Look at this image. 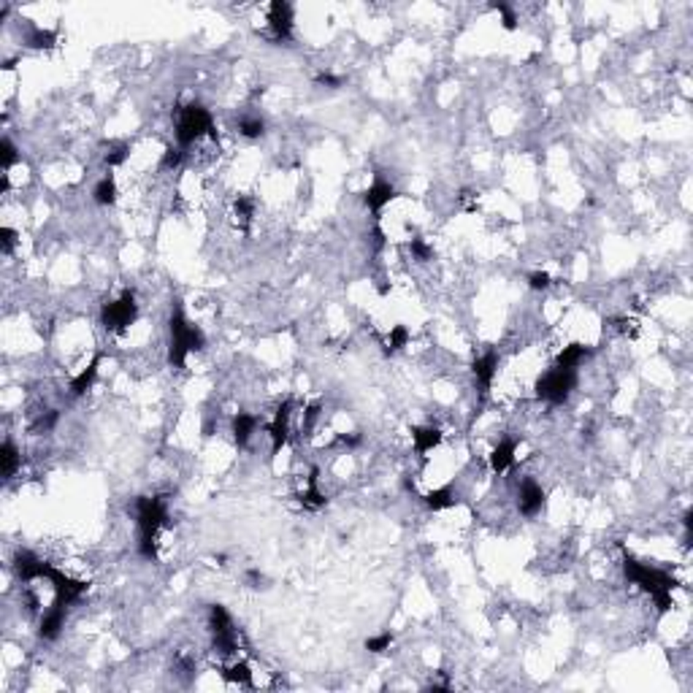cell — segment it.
Returning a JSON list of instances; mask_svg holds the SVG:
<instances>
[{
    "label": "cell",
    "instance_id": "22",
    "mask_svg": "<svg viewBox=\"0 0 693 693\" xmlns=\"http://www.w3.org/2000/svg\"><path fill=\"white\" fill-rule=\"evenodd\" d=\"M117 182L111 179V176H104L98 185H95V190H92V201L98 204V206H114L117 204Z\"/></svg>",
    "mask_w": 693,
    "mask_h": 693
},
{
    "label": "cell",
    "instance_id": "11",
    "mask_svg": "<svg viewBox=\"0 0 693 693\" xmlns=\"http://www.w3.org/2000/svg\"><path fill=\"white\" fill-rule=\"evenodd\" d=\"M65 615H68V604H63V601H57L54 599V604L41 615V620H38V637L46 642H52L60 637V631L65 628Z\"/></svg>",
    "mask_w": 693,
    "mask_h": 693
},
{
    "label": "cell",
    "instance_id": "6",
    "mask_svg": "<svg viewBox=\"0 0 693 693\" xmlns=\"http://www.w3.org/2000/svg\"><path fill=\"white\" fill-rule=\"evenodd\" d=\"M139 317V304H136V293L125 290L117 301H108L101 309V323L108 333H122L127 330Z\"/></svg>",
    "mask_w": 693,
    "mask_h": 693
},
{
    "label": "cell",
    "instance_id": "37",
    "mask_svg": "<svg viewBox=\"0 0 693 693\" xmlns=\"http://www.w3.org/2000/svg\"><path fill=\"white\" fill-rule=\"evenodd\" d=\"M553 285V279L547 271H534V274H528V287L531 290H547Z\"/></svg>",
    "mask_w": 693,
    "mask_h": 693
},
{
    "label": "cell",
    "instance_id": "21",
    "mask_svg": "<svg viewBox=\"0 0 693 693\" xmlns=\"http://www.w3.org/2000/svg\"><path fill=\"white\" fill-rule=\"evenodd\" d=\"M0 463H3V480H11L22 468V452L17 450V444L8 439L3 442V450H0Z\"/></svg>",
    "mask_w": 693,
    "mask_h": 693
},
{
    "label": "cell",
    "instance_id": "10",
    "mask_svg": "<svg viewBox=\"0 0 693 693\" xmlns=\"http://www.w3.org/2000/svg\"><path fill=\"white\" fill-rule=\"evenodd\" d=\"M544 501H547V493L544 487L534 482V480H523L518 487V509L523 518H537L539 512L544 509Z\"/></svg>",
    "mask_w": 693,
    "mask_h": 693
},
{
    "label": "cell",
    "instance_id": "30",
    "mask_svg": "<svg viewBox=\"0 0 693 693\" xmlns=\"http://www.w3.org/2000/svg\"><path fill=\"white\" fill-rule=\"evenodd\" d=\"M390 644H393V634H390V631H382L377 637H368V639H366V650L374 653V656H380V653H387V650H390Z\"/></svg>",
    "mask_w": 693,
    "mask_h": 693
},
{
    "label": "cell",
    "instance_id": "20",
    "mask_svg": "<svg viewBox=\"0 0 693 693\" xmlns=\"http://www.w3.org/2000/svg\"><path fill=\"white\" fill-rule=\"evenodd\" d=\"M317 477H320V468H312L309 471V485H306V490L301 493V504L306 506V509H312V512H317V509H323L325 506V493L317 487Z\"/></svg>",
    "mask_w": 693,
    "mask_h": 693
},
{
    "label": "cell",
    "instance_id": "17",
    "mask_svg": "<svg viewBox=\"0 0 693 693\" xmlns=\"http://www.w3.org/2000/svg\"><path fill=\"white\" fill-rule=\"evenodd\" d=\"M98 366H101V352L89 361V366H87L85 371H79V374L70 380V396H73V399H82V396H87V390L92 387V382H95V377H98Z\"/></svg>",
    "mask_w": 693,
    "mask_h": 693
},
{
    "label": "cell",
    "instance_id": "41",
    "mask_svg": "<svg viewBox=\"0 0 693 693\" xmlns=\"http://www.w3.org/2000/svg\"><path fill=\"white\" fill-rule=\"evenodd\" d=\"M246 580L252 582V588H260V582H263V574H260L258 569H249V572H246Z\"/></svg>",
    "mask_w": 693,
    "mask_h": 693
},
{
    "label": "cell",
    "instance_id": "18",
    "mask_svg": "<svg viewBox=\"0 0 693 693\" xmlns=\"http://www.w3.org/2000/svg\"><path fill=\"white\" fill-rule=\"evenodd\" d=\"M412 442H415L417 455H425L442 444V431L433 425H420V428H412Z\"/></svg>",
    "mask_w": 693,
    "mask_h": 693
},
{
    "label": "cell",
    "instance_id": "3",
    "mask_svg": "<svg viewBox=\"0 0 693 693\" xmlns=\"http://www.w3.org/2000/svg\"><path fill=\"white\" fill-rule=\"evenodd\" d=\"M168 363L173 368H185L187 363V355L190 352H198L206 346V336L198 325H192L190 320L185 317L182 306L176 304L171 309V317H168Z\"/></svg>",
    "mask_w": 693,
    "mask_h": 693
},
{
    "label": "cell",
    "instance_id": "24",
    "mask_svg": "<svg viewBox=\"0 0 693 693\" xmlns=\"http://www.w3.org/2000/svg\"><path fill=\"white\" fill-rule=\"evenodd\" d=\"M220 672H223L227 682H236V685H249L252 682V672H249V666L244 661H233L230 666H223Z\"/></svg>",
    "mask_w": 693,
    "mask_h": 693
},
{
    "label": "cell",
    "instance_id": "34",
    "mask_svg": "<svg viewBox=\"0 0 693 693\" xmlns=\"http://www.w3.org/2000/svg\"><path fill=\"white\" fill-rule=\"evenodd\" d=\"M57 420H60V412H57V409H49L46 415H41L33 423V431L35 433H49L54 425H57Z\"/></svg>",
    "mask_w": 693,
    "mask_h": 693
},
{
    "label": "cell",
    "instance_id": "23",
    "mask_svg": "<svg viewBox=\"0 0 693 693\" xmlns=\"http://www.w3.org/2000/svg\"><path fill=\"white\" fill-rule=\"evenodd\" d=\"M423 501H425V506L433 509V512H442V509H450V506H455L458 499H455L452 487H436V490H431V493H425V496H423Z\"/></svg>",
    "mask_w": 693,
    "mask_h": 693
},
{
    "label": "cell",
    "instance_id": "1",
    "mask_svg": "<svg viewBox=\"0 0 693 693\" xmlns=\"http://www.w3.org/2000/svg\"><path fill=\"white\" fill-rule=\"evenodd\" d=\"M623 572L628 582L639 585L653 599V604H656V609H658L661 615L675 606L672 590L677 588V580L669 572H663L658 566H650V563H642V561H637L634 555L628 553L623 555Z\"/></svg>",
    "mask_w": 693,
    "mask_h": 693
},
{
    "label": "cell",
    "instance_id": "14",
    "mask_svg": "<svg viewBox=\"0 0 693 693\" xmlns=\"http://www.w3.org/2000/svg\"><path fill=\"white\" fill-rule=\"evenodd\" d=\"M396 198H399V190H396L387 179H377V182H374V185H368L366 192H363L366 208H371L374 214H380L382 208L387 206L390 201H396Z\"/></svg>",
    "mask_w": 693,
    "mask_h": 693
},
{
    "label": "cell",
    "instance_id": "32",
    "mask_svg": "<svg viewBox=\"0 0 693 693\" xmlns=\"http://www.w3.org/2000/svg\"><path fill=\"white\" fill-rule=\"evenodd\" d=\"M233 208H236V217H242V223H249L252 214H255V201H252L249 195H239L236 204H233Z\"/></svg>",
    "mask_w": 693,
    "mask_h": 693
},
{
    "label": "cell",
    "instance_id": "7",
    "mask_svg": "<svg viewBox=\"0 0 693 693\" xmlns=\"http://www.w3.org/2000/svg\"><path fill=\"white\" fill-rule=\"evenodd\" d=\"M44 580H46V582L54 588V599H57V601H63V604H68V606L79 604V601L87 596V590H89V585H87L85 580H76V577H70V574L60 572V569H54L52 563L46 566Z\"/></svg>",
    "mask_w": 693,
    "mask_h": 693
},
{
    "label": "cell",
    "instance_id": "29",
    "mask_svg": "<svg viewBox=\"0 0 693 693\" xmlns=\"http://www.w3.org/2000/svg\"><path fill=\"white\" fill-rule=\"evenodd\" d=\"M187 155V149H182V146H168L166 152H163V160H160V168L163 171H173V168H179L182 166V160Z\"/></svg>",
    "mask_w": 693,
    "mask_h": 693
},
{
    "label": "cell",
    "instance_id": "16",
    "mask_svg": "<svg viewBox=\"0 0 693 693\" xmlns=\"http://www.w3.org/2000/svg\"><path fill=\"white\" fill-rule=\"evenodd\" d=\"M260 420L258 415H249V412H239L230 423V433H233V442L239 447H246V442L252 439V433L258 431Z\"/></svg>",
    "mask_w": 693,
    "mask_h": 693
},
{
    "label": "cell",
    "instance_id": "39",
    "mask_svg": "<svg viewBox=\"0 0 693 693\" xmlns=\"http://www.w3.org/2000/svg\"><path fill=\"white\" fill-rule=\"evenodd\" d=\"M336 444H342L346 450H352V447H358L361 444V433H339L336 436Z\"/></svg>",
    "mask_w": 693,
    "mask_h": 693
},
{
    "label": "cell",
    "instance_id": "33",
    "mask_svg": "<svg viewBox=\"0 0 693 693\" xmlns=\"http://www.w3.org/2000/svg\"><path fill=\"white\" fill-rule=\"evenodd\" d=\"M409 252H412L415 260H420V263L433 260V246L431 244H425L423 239H412V242H409Z\"/></svg>",
    "mask_w": 693,
    "mask_h": 693
},
{
    "label": "cell",
    "instance_id": "42",
    "mask_svg": "<svg viewBox=\"0 0 693 693\" xmlns=\"http://www.w3.org/2000/svg\"><path fill=\"white\" fill-rule=\"evenodd\" d=\"M371 236H374V246L380 249L382 244H385V233H382V227H380V225H374V230H371Z\"/></svg>",
    "mask_w": 693,
    "mask_h": 693
},
{
    "label": "cell",
    "instance_id": "13",
    "mask_svg": "<svg viewBox=\"0 0 693 693\" xmlns=\"http://www.w3.org/2000/svg\"><path fill=\"white\" fill-rule=\"evenodd\" d=\"M499 363H501V358H499V349H487L485 355H480L474 363H471V371H474V380L480 385V390L487 393L490 390V385L496 380V374H499Z\"/></svg>",
    "mask_w": 693,
    "mask_h": 693
},
{
    "label": "cell",
    "instance_id": "35",
    "mask_svg": "<svg viewBox=\"0 0 693 693\" xmlns=\"http://www.w3.org/2000/svg\"><path fill=\"white\" fill-rule=\"evenodd\" d=\"M320 404H309L306 406V412H304V423H301V433L304 436H312V428H314V423L320 420Z\"/></svg>",
    "mask_w": 693,
    "mask_h": 693
},
{
    "label": "cell",
    "instance_id": "2",
    "mask_svg": "<svg viewBox=\"0 0 693 693\" xmlns=\"http://www.w3.org/2000/svg\"><path fill=\"white\" fill-rule=\"evenodd\" d=\"M136 525H139V555L144 561H157V534L168 525V506L157 496L136 499Z\"/></svg>",
    "mask_w": 693,
    "mask_h": 693
},
{
    "label": "cell",
    "instance_id": "36",
    "mask_svg": "<svg viewBox=\"0 0 693 693\" xmlns=\"http://www.w3.org/2000/svg\"><path fill=\"white\" fill-rule=\"evenodd\" d=\"M17 239H19V233L14 227H0V249H3V255H11V252H14Z\"/></svg>",
    "mask_w": 693,
    "mask_h": 693
},
{
    "label": "cell",
    "instance_id": "38",
    "mask_svg": "<svg viewBox=\"0 0 693 693\" xmlns=\"http://www.w3.org/2000/svg\"><path fill=\"white\" fill-rule=\"evenodd\" d=\"M493 8H496V11H501L504 27H506V30H515V27H518V17H515V11H512V8L506 6V3H496Z\"/></svg>",
    "mask_w": 693,
    "mask_h": 693
},
{
    "label": "cell",
    "instance_id": "8",
    "mask_svg": "<svg viewBox=\"0 0 693 693\" xmlns=\"http://www.w3.org/2000/svg\"><path fill=\"white\" fill-rule=\"evenodd\" d=\"M293 399H285L274 412V420L268 423V436H271V452L277 455L282 447L290 442V417H293Z\"/></svg>",
    "mask_w": 693,
    "mask_h": 693
},
{
    "label": "cell",
    "instance_id": "31",
    "mask_svg": "<svg viewBox=\"0 0 693 693\" xmlns=\"http://www.w3.org/2000/svg\"><path fill=\"white\" fill-rule=\"evenodd\" d=\"M127 155H130V146L127 144H117V146H111L108 152H106V166L108 168H117V166H122L125 160H127Z\"/></svg>",
    "mask_w": 693,
    "mask_h": 693
},
{
    "label": "cell",
    "instance_id": "25",
    "mask_svg": "<svg viewBox=\"0 0 693 693\" xmlns=\"http://www.w3.org/2000/svg\"><path fill=\"white\" fill-rule=\"evenodd\" d=\"M239 133L244 139H260L266 133V120L263 117H242L239 120Z\"/></svg>",
    "mask_w": 693,
    "mask_h": 693
},
{
    "label": "cell",
    "instance_id": "5",
    "mask_svg": "<svg viewBox=\"0 0 693 693\" xmlns=\"http://www.w3.org/2000/svg\"><path fill=\"white\" fill-rule=\"evenodd\" d=\"M574 385H577V371L574 368H558V366H553L547 374L539 377L534 390H537L539 401L561 406V404H566V399L572 396Z\"/></svg>",
    "mask_w": 693,
    "mask_h": 693
},
{
    "label": "cell",
    "instance_id": "19",
    "mask_svg": "<svg viewBox=\"0 0 693 693\" xmlns=\"http://www.w3.org/2000/svg\"><path fill=\"white\" fill-rule=\"evenodd\" d=\"M590 355V349L585 344H580V342H574V344L563 346L561 352H558V358H555V366L558 368H574L577 371V366L582 363L585 358Z\"/></svg>",
    "mask_w": 693,
    "mask_h": 693
},
{
    "label": "cell",
    "instance_id": "12",
    "mask_svg": "<svg viewBox=\"0 0 693 693\" xmlns=\"http://www.w3.org/2000/svg\"><path fill=\"white\" fill-rule=\"evenodd\" d=\"M46 561H41L35 553L30 550H17L14 555V572L22 582H35V580H44V574H46Z\"/></svg>",
    "mask_w": 693,
    "mask_h": 693
},
{
    "label": "cell",
    "instance_id": "4",
    "mask_svg": "<svg viewBox=\"0 0 693 693\" xmlns=\"http://www.w3.org/2000/svg\"><path fill=\"white\" fill-rule=\"evenodd\" d=\"M206 133H214V120L208 114L206 106L201 104H187L179 108V120H176V146L190 149L195 141H201Z\"/></svg>",
    "mask_w": 693,
    "mask_h": 693
},
{
    "label": "cell",
    "instance_id": "27",
    "mask_svg": "<svg viewBox=\"0 0 693 693\" xmlns=\"http://www.w3.org/2000/svg\"><path fill=\"white\" fill-rule=\"evenodd\" d=\"M54 41H57V35L52 30H41V27H33L27 35V46H33V49H52Z\"/></svg>",
    "mask_w": 693,
    "mask_h": 693
},
{
    "label": "cell",
    "instance_id": "26",
    "mask_svg": "<svg viewBox=\"0 0 693 693\" xmlns=\"http://www.w3.org/2000/svg\"><path fill=\"white\" fill-rule=\"evenodd\" d=\"M409 344V330H406V325H393L390 328V336H387V344H385V352H399V349H404V346Z\"/></svg>",
    "mask_w": 693,
    "mask_h": 693
},
{
    "label": "cell",
    "instance_id": "9",
    "mask_svg": "<svg viewBox=\"0 0 693 693\" xmlns=\"http://www.w3.org/2000/svg\"><path fill=\"white\" fill-rule=\"evenodd\" d=\"M268 38L277 41V44L293 38V6L290 3H271V8H268Z\"/></svg>",
    "mask_w": 693,
    "mask_h": 693
},
{
    "label": "cell",
    "instance_id": "28",
    "mask_svg": "<svg viewBox=\"0 0 693 693\" xmlns=\"http://www.w3.org/2000/svg\"><path fill=\"white\" fill-rule=\"evenodd\" d=\"M17 160H19V152L17 146H14V141L8 139V136H3V141H0V166H3V171H8Z\"/></svg>",
    "mask_w": 693,
    "mask_h": 693
},
{
    "label": "cell",
    "instance_id": "40",
    "mask_svg": "<svg viewBox=\"0 0 693 693\" xmlns=\"http://www.w3.org/2000/svg\"><path fill=\"white\" fill-rule=\"evenodd\" d=\"M314 82H317V85H325V87H333V89H336V87H342V85H344V76H333V73H320V76H317Z\"/></svg>",
    "mask_w": 693,
    "mask_h": 693
},
{
    "label": "cell",
    "instance_id": "15",
    "mask_svg": "<svg viewBox=\"0 0 693 693\" xmlns=\"http://www.w3.org/2000/svg\"><path fill=\"white\" fill-rule=\"evenodd\" d=\"M515 452H518V439H501L493 452H490V468L496 474H504L506 468L515 463Z\"/></svg>",
    "mask_w": 693,
    "mask_h": 693
}]
</instances>
